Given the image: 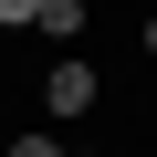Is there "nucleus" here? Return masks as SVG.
Listing matches in <instances>:
<instances>
[{
	"label": "nucleus",
	"instance_id": "1",
	"mask_svg": "<svg viewBox=\"0 0 157 157\" xmlns=\"http://www.w3.org/2000/svg\"><path fill=\"white\" fill-rule=\"evenodd\" d=\"M94 94H105V73H94L84 52H63V63L42 73V115H52V126H73V115H94Z\"/></svg>",
	"mask_w": 157,
	"mask_h": 157
},
{
	"label": "nucleus",
	"instance_id": "4",
	"mask_svg": "<svg viewBox=\"0 0 157 157\" xmlns=\"http://www.w3.org/2000/svg\"><path fill=\"white\" fill-rule=\"evenodd\" d=\"M42 21V0H0V32H32Z\"/></svg>",
	"mask_w": 157,
	"mask_h": 157
},
{
	"label": "nucleus",
	"instance_id": "2",
	"mask_svg": "<svg viewBox=\"0 0 157 157\" xmlns=\"http://www.w3.org/2000/svg\"><path fill=\"white\" fill-rule=\"evenodd\" d=\"M84 21H94L84 0H42V32H52V42H84Z\"/></svg>",
	"mask_w": 157,
	"mask_h": 157
},
{
	"label": "nucleus",
	"instance_id": "6",
	"mask_svg": "<svg viewBox=\"0 0 157 157\" xmlns=\"http://www.w3.org/2000/svg\"><path fill=\"white\" fill-rule=\"evenodd\" d=\"M73 157H94V147H73Z\"/></svg>",
	"mask_w": 157,
	"mask_h": 157
},
{
	"label": "nucleus",
	"instance_id": "5",
	"mask_svg": "<svg viewBox=\"0 0 157 157\" xmlns=\"http://www.w3.org/2000/svg\"><path fill=\"white\" fill-rule=\"evenodd\" d=\"M147 63H157V21H147Z\"/></svg>",
	"mask_w": 157,
	"mask_h": 157
},
{
	"label": "nucleus",
	"instance_id": "3",
	"mask_svg": "<svg viewBox=\"0 0 157 157\" xmlns=\"http://www.w3.org/2000/svg\"><path fill=\"white\" fill-rule=\"evenodd\" d=\"M0 157H73V147H63V136H32V126H21V136L0 147Z\"/></svg>",
	"mask_w": 157,
	"mask_h": 157
}]
</instances>
